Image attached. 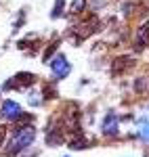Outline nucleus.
<instances>
[{
	"mask_svg": "<svg viewBox=\"0 0 149 157\" xmlns=\"http://www.w3.org/2000/svg\"><path fill=\"white\" fill-rule=\"evenodd\" d=\"M34 136H36V132H34V128H32V126L15 130L11 143H9V155H15V153L23 151L25 147H29V145H32V140H34Z\"/></svg>",
	"mask_w": 149,
	"mask_h": 157,
	"instance_id": "f257e3e1",
	"label": "nucleus"
},
{
	"mask_svg": "<svg viewBox=\"0 0 149 157\" xmlns=\"http://www.w3.org/2000/svg\"><path fill=\"white\" fill-rule=\"evenodd\" d=\"M50 67H53L55 78H59V80H63V78L69 73V63H67V59H65L63 55H57V57L53 59V63H50Z\"/></svg>",
	"mask_w": 149,
	"mask_h": 157,
	"instance_id": "f03ea898",
	"label": "nucleus"
},
{
	"mask_svg": "<svg viewBox=\"0 0 149 157\" xmlns=\"http://www.w3.org/2000/svg\"><path fill=\"white\" fill-rule=\"evenodd\" d=\"M34 82H36V78L32 73H17L13 80L4 84V88H23V86H32Z\"/></svg>",
	"mask_w": 149,
	"mask_h": 157,
	"instance_id": "7ed1b4c3",
	"label": "nucleus"
},
{
	"mask_svg": "<svg viewBox=\"0 0 149 157\" xmlns=\"http://www.w3.org/2000/svg\"><path fill=\"white\" fill-rule=\"evenodd\" d=\"M2 115H4L6 120H17V117L21 115V107H19L15 101H4V105H2Z\"/></svg>",
	"mask_w": 149,
	"mask_h": 157,
	"instance_id": "20e7f679",
	"label": "nucleus"
},
{
	"mask_svg": "<svg viewBox=\"0 0 149 157\" xmlns=\"http://www.w3.org/2000/svg\"><path fill=\"white\" fill-rule=\"evenodd\" d=\"M103 132L107 134V136L118 134V115H116V113H109V115L103 120Z\"/></svg>",
	"mask_w": 149,
	"mask_h": 157,
	"instance_id": "39448f33",
	"label": "nucleus"
},
{
	"mask_svg": "<svg viewBox=\"0 0 149 157\" xmlns=\"http://www.w3.org/2000/svg\"><path fill=\"white\" fill-rule=\"evenodd\" d=\"M137 46H139V48H145V46H149V21H145V23L139 27Z\"/></svg>",
	"mask_w": 149,
	"mask_h": 157,
	"instance_id": "423d86ee",
	"label": "nucleus"
},
{
	"mask_svg": "<svg viewBox=\"0 0 149 157\" xmlns=\"http://www.w3.org/2000/svg\"><path fill=\"white\" fill-rule=\"evenodd\" d=\"M69 147H72V149H86V147H88V140L80 132H76V136H72V138H69Z\"/></svg>",
	"mask_w": 149,
	"mask_h": 157,
	"instance_id": "0eeeda50",
	"label": "nucleus"
},
{
	"mask_svg": "<svg viewBox=\"0 0 149 157\" xmlns=\"http://www.w3.org/2000/svg\"><path fill=\"white\" fill-rule=\"evenodd\" d=\"M132 65V59H128V57H120V59L113 63V67H112V71L113 73H120L122 69H128Z\"/></svg>",
	"mask_w": 149,
	"mask_h": 157,
	"instance_id": "6e6552de",
	"label": "nucleus"
},
{
	"mask_svg": "<svg viewBox=\"0 0 149 157\" xmlns=\"http://www.w3.org/2000/svg\"><path fill=\"white\" fill-rule=\"evenodd\" d=\"M63 9H65V0H57V2H55V9H53V19L61 17V15H63Z\"/></svg>",
	"mask_w": 149,
	"mask_h": 157,
	"instance_id": "1a4fd4ad",
	"label": "nucleus"
},
{
	"mask_svg": "<svg viewBox=\"0 0 149 157\" xmlns=\"http://www.w3.org/2000/svg\"><path fill=\"white\" fill-rule=\"evenodd\" d=\"M141 138L143 140H149V120H145V121H141Z\"/></svg>",
	"mask_w": 149,
	"mask_h": 157,
	"instance_id": "9d476101",
	"label": "nucleus"
},
{
	"mask_svg": "<svg viewBox=\"0 0 149 157\" xmlns=\"http://www.w3.org/2000/svg\"><path fill=\"white\" fill-rule=\"evenodd\" d=\"M137 90H139V92H141V90H149V78H139Z\"/></svg>",
	"mask_w": 149,
	"mask_h": 157,
	"instance_id": "9b49d317",
	"label": "nucleus"
},
{
	"mask_svg": "<svg viewBox=\"0 0 149 157\" xmlns=\"http://www.w3.org/2000/svg\"><path fill=\"white\" fill-rule=\"evenodd\" d=\"M84 2H86V0H74V2H72V13H82Z\"/></svg>",
	"mask_w": 149,
	"mask_h": 157,
	"instance_id": "f8f14e48",
	"label": "nucleus"
},
{
	"mask_svg": "<svg viewBox=\"0 0 149 157\" xmlns=\"http://www.w3.org/2000/svg\"><path fill=\"white\" fill-rule=\"evenodd\" d=\"M55 46H57V42H53V44H50V46H49V50L44 52V61H46V59H49V57H50V55L55 52Z\"/></svg>",
	"mask_w": 149,
	"mask_h": 157,
	"instance_id": "ddd939ff",
	"label": "nucleus"
},
{
	"mask_svg": "<svg viewBox=\"0 0 149 157\" xmlns=\"http://www.w3.org/2000/svg\"><path fill=\"white\" fill-rule=\"evenodd\" d=\"M4 138H6V128L0 124V147H2V143H4Z\"/></svg>",
	"mask_w": 149,
	"mask_h": 157,
	"instance_id": "4468645a",
	"label": "nucleus"
},
{
	"mask_svg": "<svg viewBox=\"0 0 149 157\" xmlns=\"http://www.w3.org/2000/svg\"><path fill=\"white\" fill-rule=\"evenodd\" d=\"M141 4H143V6H145V9L149 11V0H141Z\"/></svg>",
	"mask_w": 149,
	"mask_h": 157,
	"instance_id": "2eb2a0df",
	"label": "nucleus"
}]
</instances>
